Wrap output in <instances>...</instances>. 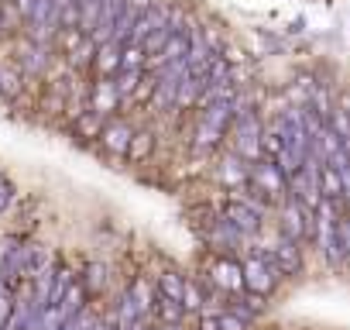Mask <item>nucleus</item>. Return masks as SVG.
Instances as JSON below:
<instances>
[{
	"mask_svg": "<svg viewBox=\"0 0 350 330\" xmlns=\"http://www.w3.org/2000/svg\"><path fill=\"white\" fill-rule=\"evenodd\" d=\"M247 176H251L254 193H261V196H268V200H278V196L288 193V179H285V173L278 169L275 162H258Z\"/></svg>",
	"mask_w": 350,
	"mask_h": 330,
	"instance_id": "nucleus-1",
	"label": "nucleus"
},
{
	"mask_svg": "<svg viewBox=\"0 0 350 330\" xmlns=\"http://www.w3.org/2000/svg\"><path fill=\"white\" fill-rule=\"evenodd\" d=\"M237 155L258 162L261 158V124L251 110H237Z\"/></svg>",
	"mask_w": 350,
	"mask_h": 330,
	"instance_id": "nucleus-2",
	"label": "nucleus"
},
{
	"mask_svg": "<svg viewBox=\"0 0 350 330\" xmlns=\"http://www.w3.org/2000/svg\"><path fill=\"white\" fill-rule=\"evenodd\" d=\"M224 220H230L241 234H254L258 227H261V207L254 203V200H244V196H237L234 203H227V210H224Z\"/></svg>",
	"mask_w": 350,
	"mask_h": 330,
	"instance_id": "nucleus-3",
	"label": "nucleus"
},
{
	"mask_svg": "<svg viewBox=\"0 0 350 330\" xmlns=\"http://www.w3.org/2000/svg\"><path fill=\"white\" fill-rule=\"evenodd\" d=\"M124 8H127V0H103L100 18H96V28H93V35H90L93 45H107V42H113V28H117Z\"/></svg>",
	"mask_w": 350,
	"mask_h": 330,
	"instance_id": "nucleus-4",
	"label": "nucleus"
},
{
	"mask_svg": "<svg viewBox=\"0 0 350 330\" xmlns=\"http://www.w3.org/2000/svg\"><path fill=\"white\" fill-rule=\"evenodd\" d=\"M241 272H244V285H247L254 296H265V292L275 289V275H278V272L271 268L268 258H251Z\"/></svg>",
	"mask_w": 350,
	"mask_h": 330,
	"instance_id": "nucleus-5",
	"label": "nucleus"
},
{
	"mask_svg": "<svg viewBox=\"0 0 350 330\" xmlns=\"http://www.w3.org/2000/svg\"><path fill=\"white\" fill-rule=\"evenodd\" d=\"M282 238H288V241L306 238V210H302V203H295V200H288V203L282 207Z\"/></svg>",
	"mask_w": 350,
	"mask_h": 330,
	"instance_id": "nucleus-6",
	"label": "nucleus"
},
{
	"mask_svg": "<svg viewBox=\"0 0 350 330\" xmlns=\"http://www.w3.org/2000/svg\"><path fill=\"white\" fill-rule=\"evenodd\" d=\"M271 268H275L278 275H295V272L302 268V255H299V248H295V241H288V238H282V241H278V248H275V262H271Z\"/></svg>",
	"mask_w": 350,
	"mask_h": 330,
	"instance_id": "nucleus-7",
	"label": "nucleus"
},
{
	"mask_svg": "<svg viewBox=\"0 0 350 330\" xmlns=\"http://www.w3.org/2000/svg\"><path fill=\"white\" fill-rule=\"evenodd\" d=\"M186 55H189V31H175V35L165 42V49L151 59V66L161 69V66H168V62H183Z\"/></svg>",
	"mask_w": 350,
	"mask_h": 330,
	"instance_id": "nucleus-8",
	"label": "nucleus"
},
{
	"mask_svg": "<svg viewBox=\"0 0 350 330\" xmlns=\"http://www.w3.org/2000/svg\"><path fill=\"white\" fill-rule=\"evenodd\" d=\"M237 117V100H224V103H213V107H206L203 110V117H200V124H206V127H213V131H227V124Z\"/></svg>",
	"mask_w": 350,
	"mask_h": 330,
	"instance_id": "nucleus-9",
	"label": "nucleus"
},
{
	"mask_svg": "<svg viewBox=\"0 0 350 330\" xmlns=\"http://www.w3.org/2000/svg\"><path fill=\"white\" fill-rule=\"evenodd\" d=\"M316 186H319V196L329 200V203H340L343 196V183H340V173L333 169V165H319V176H316Z\"/></svg>",
	"mask_w": 350,
	"mask_h": 330,
	"instance_id": "nucleus-10",
	"label": "nucleus"
},
{
	"mask_svg": "<svg viewBox=\"0 0 350 330\" xmlns=\"http://www.w3.org/2000/svg\"><path fill=\"white\" fill-rule=\"evenodd\" d=\"M213 282L220 289H227V292H237V289H244V272H241V265H234L227 258V262H217L213 265Z\"/></svg>",
	"mask_w": 350,
	"mask_h": 330,
	"instance_id": "nucleus-11",
	"label": "nucleus"
},
{
	"mask_svg": "<svg viewBox=\"0 0 350 330\" xmlns=\"http://www.w3.org/2000/svg\"><path fill=\"white\" fill-rule=\"evenodd\" d=\"M103 148L107 151H113V155H127V148H131V127L127 124H110V127H103Z\"/></svg>",
	"mask_w": 350,
	"mask_h": 330,
	"instance_id": "nucleus-12",
	"label": "nucleus"
},
{
	"mask_svg": "<svg viewBox=\"0 0 350 330\" xmlns=\"http://www.w3.org/2000/svg\"><path fill=\"white\" fill-rule=\"evenodd\" d=\"M69 289H72V272L62 265V268H55V275H52V289H49V303H45V309H55V306L66 299Z\"/></svg>",
	"mask_w": 350,
	"mask_h": 330,
	"instance_id": "nucleus-13",
	"label": "nucleus"
},
{
	"mask_svg": "<svg viewBox=\"0 0 350 330\" xmlns=\"http://www.w3.org/2000/svg\"><path fill=\"white\" fill-rule=\"evenodd\" d=\"M117 100H120L117 86L103 79V83H100L96 90H93V114H100V117H103V114H110V110L117 107Z\"/></svg>",
	"mask_w": 350,
	"mask_h": 330,
	"instance_id": "nucleus-14",
	"label": "nucleus"
},
{
	"mask_svg": "<svg viewBox=\"0 0 350 330\" xmlns=\"http://www.w3.org/2000/svg\"><path fill=\"white\" fill-rule=\"evenodd\" d=\"M210 241H213L217 248H237V244L244 241V234H241L230 220H224V217H220V220H217V227H213V234H210Z\"/></svg>",
	"mask_w": 350,
	"mask_h": 330,
	"instance_id": "nucleus-15",
	"label": "nucleus"
},
{
	"mask_svg": "<svg viewBox=\"0 0 350 330\" xmlns=\"http://www.w3.org/2000/svg\"><path fill=\"white\" fill-rule=\"evenodd\" d=\"M76 8H79V31L90 38L93 28H96V18H100L103 0H76Z\"/></svg>",
	"mask_w": 350,
	"mask_h": 330,
	"instance_id": "nucleus-16",
	"label": "nucleus"
},
{
	"mask_svg": "<svg viewBox=\"0 0 350 330\" xmlns=\"http://www.w3.org/2000/svg\"><path fill=\"white\" fill-rule=\"evenodd\" d=\"M158 289H161V296H168V299H175V303H183L186 279H183L179 272H161V275H158Z\"/></svg>",
	"mask_w": 350,
	"mask_h": 330,
	"instance_id": "nucleus-17",
	"label": "nucleus"
},
{
	"mask_svg": "<svg viewBox=\"0 0 350 330\" xmlns=\"http://www.w3.org/2000/svg\"><path fill=\"white\" fill-rule=\"evenodd\" d=\"M21 66H25V73H45V66H49V49L45 45H28L25 49V55H21Z\"/></svg>",
	"mask_w": 350,
	"mask_h": 330,
	"instance_id": "nucleus-18",
	"label": "nucleus"
},
{
	"mask_svg": "<svg viewBox=\"0 0 350 330\" xmlns=\"http://www.w3.org/2000/svg\"><path fill=\"white\" fill-rule=\"evenodd\" d=\"M96 66H100L103 73H113V69H120V45H117V42L96 45Z\"/></svg>",
	"mask_w": 350,
	"mask_h": 330,
	"instance_id": "nucleus-19",
	"label": "nucleus"
},
{
	"mask_svg": "<svg viewBox=\"0 0 350 330\" xmlns=\"http://www.w3.org/2000/svg\"><path fill=\"white\" fill-rule=\"evenodd\" d=\"M151 148H154V134H151V131H137V134L131 138L127 155H131V162H144V158L151 155Z\"/></svg>",
	"mask_w": 350,
	"mask_h": 330,
	"instance_id": "nucleus-20",
	"label": "nucleus"
},
{
	"mask_svg": "<svg viewBox=\"0 0 350 330\" xmlns=\"http://www.w3.org/2000/svg\"><path fill=\"white\" fill-rule=\"evenodd\" d=\"M154 306H158V313H161V323H179L183 313H186L183 303H175V299H168V296H161V292H158Z\"/></svg>",
	"mask_w": 350,
	"mask_h": 330,
	"instance_id": "nucleus-21",
	"label": "nucleus"
},
{
	"mask_svg": "<svg viewBox=\"0 0 350 330\" xmlns=\"http://www.w3.org/2000/svg\"><path fill=\"white\" fill-rule=\"evenodd\" d=\"M172 35H175V31H172L168 25H165V28H158V31H151V35H148V38L141 42V49H144V55H151V59H154V55H158V52L165 49V42H168Z\"/></svg>",
	"mask_w": 350,
	"mask_h": 330,
	"instance_id": "nucleus-22",
	"label": "nucleus"
},
{
	"mask_svg": "<svg viewBox=\"0 0 350 330\" xmlns=\"http://www.w3.org/2000/svg\"><path fill=\"white\" fill-rule=\"evenodd\" d=\"M28 248V279H35L42 268H49L52 262H49V251L42 248V244H25Z\"/></svg>",
	"mask_w": 350,
	"mask_h": 330,
	"instance_id": "nucleus-23",
	"label": "nucleus"
},
{
	"mask_svg": "<svg viewBox=\"0 0 350 330\" xmlns=\"http://www.w3.org/2000/svg\"><path fill=\"white\" fill-rule=\"evenodd\" d=\"M131 299L137 303V309H141V316L154 306V292H151V285L144 282V279H137L134 285H131Z\"/></svg>",
	"mask_w": 350,
	"mask_h": 330,
	"instance_id": "nucleus-24",
	"label": "nucleus"
},
{
	"mask_svg": "<svg viewBox=\"0 0 350 330\" xmlns=\"http://www.w3.org/2000/svg\"><path fill=\"white\" fill-rule=\"evenodd\" d=\"M144 62V49L141 45H120V69L131 73V69H141Z\"/></svg>",
	"mask_w": 350,
	"mask_h": 330,
	"instance_id": "nucleus-25",
	"label": "nucleus"
},
{
	"mask_svg": "<svg viewBox=\"0 0 350 330\" xmlns=\"http://www.w3.org/2000/svg\"><path fill=\"white\" fill-rule=\"evenodd\" d=\"M326 165H333V169L340 173V183H343V193H347V203H350V155L347 151H340L333 162H326Z\"/></svg>",
	"mask_w": 350,
	"mask_h": 330,
	"instance_id": "nucleus-26",
	"label": "nucleus"
},
{
	"mask_svg": "<svg viewBox=\"0 0 350 330\" xmlns=\"http://www.w3.org/2000/svg\"><path fill=\"white\" fill-rule=\"evenodd\" d=\"M18 90H21V76L14 69H0V93H4V97H18Z\"/></svg>",
	"mask_w": 350,
	"mask_h": 330,
	"instance_id": "nucleus-27",
	"label": "nucleus"
},
{
	"mask_svg": "<svg viewBox=\"0 0 350 330\" xmlns=\"http://www.w3.org/2000/svg\"><path fill=\"white\" fill-rule=\"evenodd\" d=\"M76 127H79V134H86V138H96V134H103L100 114H83V117L76 120Z\"/></svg>",
	"mask_w": 350,
	"mask_h": 330,
	"instance_id": "nucleus-28",
	"label": "nucleus"
},
{
	"mask_svg": "<svg viewBox=\"0 0 350 330\" xmlns=\"http://www.w3.org/2000/svg\"><path fill=\"white\" fill-rule=\"evenodd\" d=\"M93 55H96V45H93L90 38H83V42L72 49V55H69V59H72V66H86Z\"/></svg>",
	"mask_w": 350,
	"mask_h": 330,
	"instance_id": "nucleus-29",
	"label": "nucleus"
},
{
	"mask_svg": "<svg viewBox=\"0 0 350 330\" xmlns=\"http://www.w3.org/2000/svg\"><path fill=\"white\" fill-rule=\"evenodd\" d=\"M137 83H141V69H131V73H120V79H117L113 86H117L120 97H127V93L137 90Z\"/></svg>",
	"mask_w": 350,
	"mask_h": 330,
	"instance_id": "nucleus-30",
	"label": "nucleus"
},
{
	"mask_svg": "<svg viewBox=\"0 0 350 330\" xmlns=\"http://www.w3.org/2000/svg\"><path fill=\"white\" fill-rule=\"evenodd\" d=\"M103 285H107V268L103 265H90L86 268V289L90 292H100Z\"/></svg>",
	"mask_w": 350,
	"mask_h": 330,
	"instance_id": "nucleus-31",
	"label": "nucleus"
},
{
	"mask_svg": "<svg viewBox=\"0 0 350 330\" xmlns=\"http://www.w3.org/2000/svg\"><path fill=\"white\" fill-rule=\"evenodd\" d=\"M203 306V292L196 282H186V292H183V309H200Z\"/></svg>",
	"mask_w": 350,
	"mask_h": 330,
	"instance_id": "nucleus-32",
	"label": "nucleus"
},
{
	"mask_svg": "<svg viewBox=\"0 0 350 330\" xmlns=\"http://www.w3.org/2000/svg\"><path fill=\"white\" fill-rule=\"evenodd\" d=\"M220 138H224L220 131H213V127L200 124V131H196V148H213V144H217Z\"/></svg>",
	"mask_w": 350,
	"mask_h": 330,
	"instance_id": "nucleus-33",
	"label": "nucleus"
},
{
	"mask_svg": "<svg viewBox=\"0 0 350 330\" xmlns=\"http://www.w3.org/2000/svg\"><path fill=\"white\" fill-rule=\"evenodd\" d=\"M336 238H340V248H343V258H350V217L336 220Z\"/></svg>",
	"mask_w": 350,
	"mask_h": 330,
	"instance_id": "nucleus-34",
	"label": "nucleus"
},
{
	"mask_svg": "<svg viewBox=\"0 0 350 330\" xmlns=\"http://www.w3.org/2000/svg\"><path fill=\"white\" fill-rule=\"evenodd\" d=\"M11 200H14V186H11L4 176H0V214H4V210L11 207Z\"/></svg>",
	"mask_w": 350,
	"mask_h": 330,
	"instance_id": "nucleus-35",
	"label": "nucleus"
},
{
	"mask_svg": "<svg viewBox=\"0 0 350 330\" xmlns=\"http://www.w3.org/2000/svg\"><path fill=\"white\" fill-rule=\"evenodd\" d=\"M220 330H247V323L234 313H220Z\"/></svg>",
	"mask_w": 350,
	"mask_h": 330,
	"instance_id": "nucleus-36",
	"label": "nucleus"
},
{
	"mask_svg": "<svg viewBox=\"0 0 350 330\" xmlns=\"http://www.w3.org/2000/svg\"><path fill=\"white\" fill-rule=\"evenodd\" d=\"M154 83H158V79H141L137 90H134V100H148V97H154Z\"/></svg>",
	"mask_w": 350,
	"mask_h": 330,
	"instance_id": "nucleus-37",
	"label": "nucleus"
},
{
	"mask_svg": "<svg viewBox=\"0 0 350 330\" xmlns=\"http://www.w3.org/2000/svg\"><path fill=\"white\" fill-rule=\"evenodd\" d=\"M224 179H230V183H244V169H237V162H227V165H224Z\"/></svg>",
	"mask_w": 350,
	"mask_h": 330,
	"instance_id": "nucleus-38",
	"label": "nucleus"
},
{
	"mask_svg": "<svg viewBox=\"0 0 350 330\" xmlns=\"http://www.w3.org/2000/svg\"><path fill=\"white\" fill-rule=\"evenodd\" d=\"M200 330H220V316H203L200 320Z\"/></svg>",
	"mask_w": 350,
	"mask_h": 330,
	"instance_id": "nucleus-39",
	"label": "nucleus"
},
{
	"mask_svg": "<svg viewBox=\"0 0 350 330\" xmlns=\"http://www.w3.org/2000/svg\"><path fill=\"white\" fill-rule=\"evenodd\" d=\"M31 8H35V0H18V11H21L25 18L31 14Z\"/></svg>",
	"mask_w": 350,
	"mask_h": 330,
	"instance_id": "nucleus-40",
	"label": "nucleus"
},
{
	"mask_svg": "<svg viewBox=\"0 0 350 330\" xmlns=\"http://www.w3.org/2000/svg\"><path fill=\"white\" fill-rule=\"evenodd\" d=\"M158 330H179V323H161Z\"/></svg>",
	"mask_w": 350,
	"mask_h": 330,
	"instance_id": "nucleus-41",
	"label": "nucleus"
},
{
	"mask_svg": "<svg viewBox=\"0 0 350 330\" xmlns=\"http://www.w3.org/2000/svg\"><path fill=\"white\" fill-rule=\"evenodd\" d=\"M96 330H117L113 323H96Z\"/></svg>",
	"mask_w": 350,
	"mask_h": 330,
	"instance_id": "nucleus-42",
	"label": "nucleus"
}]
</instances>
